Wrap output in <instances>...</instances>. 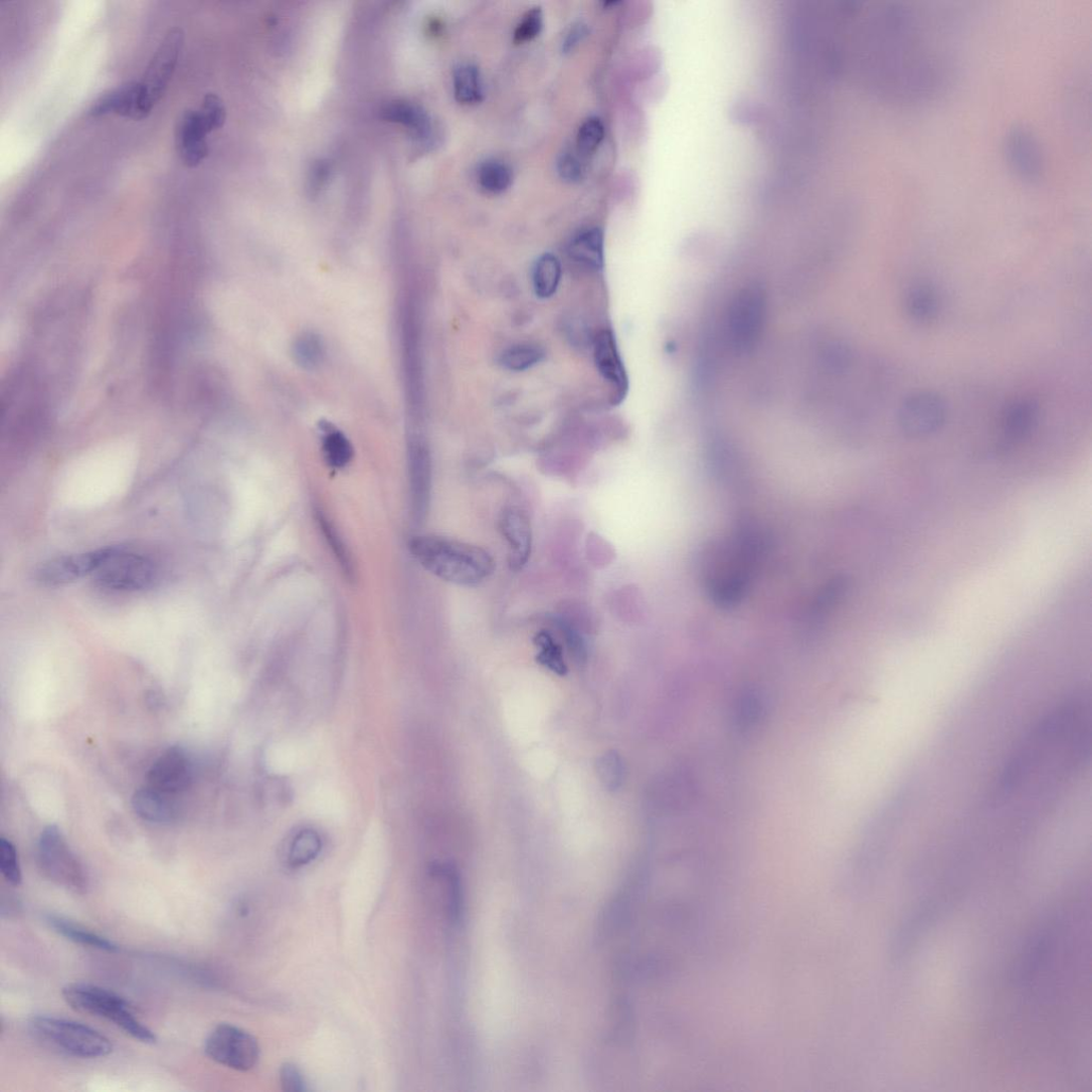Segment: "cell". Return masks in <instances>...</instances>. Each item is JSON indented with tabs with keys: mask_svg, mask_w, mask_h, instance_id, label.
<instances>
[{
	"mask_svg": "<svg viewBox=\"0 0 1092 1092\" xmlns=\"http://www.w3.org/2000/svg\"><path fill=\"white\" fill-rule=\"evenodd\" d=\"M38 866L51 883L78 894L89 888L81 862L69 849L57 826H48L38 843Z\"/></svg>",
	"mask_w": 1092,
	"mask_h": 1092,
	"instance_id": "cell-6",
	"label": "cell"
},
{
	"mask_svg": "<svg viewBox=\"0 0 1092 1092\" xmlns=\"http://www.w3.org/2000/svg\"><path fill=\"white\" fill-rule=\"evenodd\" d=\"M569 253L576 261L593 269L604 265V234L601 228H590L571 241Z\"/></svg>",
	"mask_w": 1092,
	"mask_h": 1092,
	"instance_id": "cell-23",
	"label": "cell"
},
{
	"mask_svg": "<svg viewBox=\"0 0 1092 1092\" xmlns=\"http://www.w3.org/2000/svg\"><path fill=\"white\" fill-rule=\"evenodd\" d=\"M155 108L146 87L139 81L121 84L100 97L92 106L90 116L118 115L132 120L148 118Z\"/></svg>",
	"mask_w": 1092,
	"mask_h": 1092,
	"instance_id": "cell-13",
	"label": "cell"
},
{
	"mask_svg": "<svg viewBox=\"0 0 1092 1092\" xmlns=\"http://www.w3.org/2000/svg\"><path fill=\"white\" fill-rule=\"evenodd\" d=\"M171 796L148 785L135 792L133 807L136 814L147 822L168 824L178 817V806Z\"/></svg>",
	"mask_w": 1092,
	"mask_h": 1092,
	"instance_id": "cell-22",
	"label": "cell"
},
{
	"mask_svg": "<svg viewBox=\"0 0 1092 1092\" xmlns=\"http://www.w3.org/2000/svg\"><path fill=\"white\" fill-rule=\"evenodd\" d=\"M594 357L598 371L613 387L614 399L620 402L627 392L628 382L611 332L604 331L596 338Z\"/></svg>",
	"mask_w": 1092,
	"mask_h": 1092,
	"instance_id": "cell-20",
	"label": "cell"
},
{
	"mask_svg": "<svg viewBox=\"0 0 1092 1092\" xmlns=\"http://www.w3.org/2000/svg\"><path fill=\"white\" fill-rule=\"evenodd\" d=\"M47 923L52 929H55L62 937L69 941L81 944L83 946H90L105 950L109 953L119 952V946L109 938L102 937L98 933L87 930L84 927L70 922L58 915H48Z\"/></svg>",
	"mask_w": 1092,
	"mask_h": 1092,
	"instance_id": "cell-24",
	"label": "cell"
},
{
	"mask_svg": "<svg viewBox=\"0 0 1092 1092\" xmlns=\"http://www.w3.org/2000/svg\"><path fill=\"white\" fill-rule=\"evenodd\" d=\"M544 357L541 348L532 345H519L506 350L501 363L509 371L523 372L537 365Z\"/></svg>",
	"mask_w": 1092,
	"mask_h": 1092,
	"instance_id": "cell-31",
	"label": "cell"
},
{
	"mask_svg": "<svg viewBox=\"0 0 1092 1092\" xmlns=\"http://www.w3.org/2000/svg\"><path fill=\"white\" fill-rule=\"evenodd\" d=\"M97 583L114 591H138L150 588L158 578L155 562L149 557L116 546L111 557L96 572Z\"/></svg>",
	"mask_w": 1092,
	"mask_h": 1092,
	"instance_id": "cell-7",
	"label": "cell"
},
{
	"mask_svg": "<svg viewBox=\"0 0 1092 1092\" xmlns=\"http://www.w3.org/2000/svg\"><path fill=\"white\" fill-rule=\"evenodd\" d=\"M598 773L602 782L609 789L618 788L623 776V768L620 757L615 752L604 755L598 763Z\"/></svg>",
	"mask_w": 1092,
	"mask_h": 1092,
	"instance_id": "cell-38",
	"label": "cell"
},
{
	"mask_svg": "<svg viewBox=\"0 0 1092 1092\" xmlns=\"http://www.w3.org/2000/svg\"><path fill=\"white\" fill-rule=\"evenodd\" d=\"M294 356L298 364L305 368L319 366L325 357L322 340L312 333L303 334L294 345Z\"/></svg>",
	"mask_w": 1092,
	"mask_h": 1092,
	"instance_id": "cell-32",
	"label": "cell"
},
{
	"mask_svg": "<svg viewBox=\"0 0 1092 1092\" xmlns=\"http://www.w3.org/2000/svg\"><path fill=\"white\" fill-rule=\"evenodd\" d=\"M763 707L759 697L754 694L745 695L739 701L737 707V722L742 728H751L762 717Z\"/></svg>",
	"mask_w": 1092,
	"mask_h": 1092,
	"instance_id": "cell-39",
	"label": "cell"
},
{
	"mask_svg": "<svg viewBox=\"0 0 1092 1092\" xmlns=\"http://www.w3.org/2000/svg\"><path fill=\"white\" fill-rule=\"evenodd\" d=\"M191 781L192 764L181 747L166 750L154 762L148 774L149 786L172 796L186 789Z\"/></svg>",
	"mask_w": 1092,
	"mask_h": 1092,
	"instance_id": "cell-15",
	"label": "cell"
},
{
	"mask_svg": "<svg viewBox=\"0 0 1092 1092\" xmlns=\"http://www.w3.org/2000/svg\"><path fill=\"white\" fill-rule=\"evenodd\" d=\"M409 551L421 568L457 586H479L497 569L495 557L481 546L446 537H413Z\"/></svg>",
	"mask_w": 1092,
	"mask_h": 1092,
	"instance_id": "cell-3",
	"label": "cell"
},
{
	"mask_svg": "<svg viewBox=\"0 0 1092 1092\" xmlns=\"http://www.w3.org/2000/svg\"><path fill=\"white\" fill-rule=\"evenodd\" d=\"M534 643L538 648L537 661L540 665L548 668L552 673L565 677L568 674V667L563 659V652L558 643L552 636V633L548 630H540L534 639Z\"/></svg>",
	"mask_w": 1092,
	"mask_h": 1092,
	"instance_id": "cell-28",
	"label": "cell"
},
{
	"mask_svg": "<svg viewBox=\"0 0 1092 1092\" xmlns=\"http://www.w3.org/2000/svg\"><path fill=\"white\" fill-rule=\"evenodd\" d=\"M587 34L588 27L586 24H584L583 22H578L574 24L568 31L565 40H563L562 42V51L570 52L571 50H573L581 41L586 38Z\"/></svg>",
	"mask_w": 1092,
	"mask_h": 1092,
	"instance_id": "cell-42",
	"label": "cell"
},
{
	"mask_svg": "<svg viewBox=\"0 0 1092 1092\" xmlns=\"http://www.w3.org/2000/svg\"><path fill=\"white\" fill-rule=\"evenodd\" d=\"M28 1031L44 1046L77 1059H103L114 1051L110 1038L72 1020L35 1016L28 1021Z\"/></svg>",
	"mask_w": 1092,
	"mask_h": 1092,
	"instance_id": "cell-5",
	"label": "cell"
},
{
	"mask_svg": "<svg viewBox=\"0 0 1092 1092\" xmlns=\"http://www.w3.org/2000/svg\"><path fill=\"white\" fill-rule=\"evenodd\" d=\"M543 27V13L540 7L528 10L515 30L516 43H525L537 37Z\"/></svg>",
	"mask_w": 1092,
	"mask_h": 1092,
	"instance_id": "cell-37",
	"label": "cell"
},
{
	"mask_svg": "<svg viewBox=\"0 0 1092 1092\" xmlns=\"http://www.w3.org/2000/svg\"><path fill=\"white\" fill-rule=\"evenodd\" d=\"M857 75L892 103L931 101L953 77L954 59L928 12L903 3H853Z\"/></svg>",
	"mask_w": 1092,
	"mask_h": 1092,
	"instance_id": "cell-1",
	"label": "cell"
},
{
	"mask_svg": "<svg viewBox=\"0 0 1092 1092\" xmlns=\"http://www.w3.org/2000/svg\"><path fill=\"white\" fill-rule=\"evenodd\" d=\"M323 452L327 465L334 470L346 468L355 453L348 437L336 429L326 430L323 439Z\"/></svg>",
	"mask_w": 1092,
	"mask_h": 1092,
	"instance_id": "cell-29",
	"label": "cell"
},
{
	"mask_svg": "<svg viewBox=\"0 0 1092 1092\" xmlns=\"http://www.w3.org/2000/svg\"><path fill=\"white\" fill-rule=\"evenodd\" d=\"M557 172L563 181L577 183L584 178L585 168L576 154L566 151L558 157Z\"/></svg>",
	"mask_w": 1092,
	"mask_h": 1092,
	"instance_id": "cell-40",
	"label": "cell"
},
{
	"mask_svg": "<svg viewBox=\"0 0 1092 1092\" xmlns=\"http://www.w3.org/2000/svg\"><path fill=\"white\" fill-rule=\"evenodd\" d=\"M185 43V33L180 27L170 29L161 45L158 46L143 79L151 100L156 105L165 95L178 65Z\"/></svg>",
	"mask_w": 1092,
	"mask_h": 1092,
	"instance_id": "cell-12",
	"label": "cell"
},
{
	"mask_svg": "<svg viewBox=\"0 0 1092 1092\" xmlns=\"http://www.w3.org/2000/svg\"><path fill=\"white\" fill-rule=\"evenodd\" d=\"M1091 746V713L1083 696L1051 710L1004 766L988 799L992 815L1027 825L1048 811L1077 777Z\"/></svg>",
	"mask_w": 1092,
	"mask_h": 1092,
	"instance_id": "cell-2",
	"label": "cell"
},
{
	"mask_svg": "<svg viewBox=\"0 0 1092 1092\" xmlns=\"http://www.w3.org/2000/svg\"><path fill=\"white\" fill-rule=\"evenodd\" d=\"M500 527L508 543L510 569L522 570L531 558L533 532L531 521L518 507H508L501 515Z\"/></svg>",
	"mask_w": 1092,
	"mask_h": 1092,
	"instance_id": "cell-17",
	"label": "cell"
},
{
	"mask_svg": "<svg viewBox=\"0 0 1092 1092\" xmlns=\"http://www.w3.org/2000/svg\"><path fill=\"white\" fill-rule=\"evenodd\" d=\"M329 166L326 163H317L311 172L310 189L313 193L319 192L323 188L329 176Z\"/></svg>",
	"mask_w": 1092,
	"mask_h": 1092,
	"instance_id": "cell-43",
	"label": "cell"
},
{
	"mask_svg": "<svg viewBox=\"0 0 1092 1092\" xmlns=\"http://www.w3.org/2000/svg\"><path fill=\"white\" fill-rule=\"evenodd\" d=\"M561 265L559 259L551 253H545L538 258L534 267V289L536 295L542 299L552 297L560 284Z\"/></svg>",
	"mask_w": 1092,
	"mask_h": 1092,
	"instance_id": "cell-26",
	"label": "cell"
},
{
	"mask_svg": "<svg viewBox=\"0 0 1092 1092\" xmlns=\"http://www.w3.org/2000/svg\"><path fill=\"white\" fill-rule=\"evenodd\" d=\"M280 1082L282 1088L288 1092L307 1091V1083L301 1070L291 1063H287L280 1069Z\"/></svg>",
	"mask_w": 1092,
	"mask_h": 1092,
	"instance_id": "cell-41",
	"label": "cell"
},
{
	"mask_svg": "<svg viewBox=\"0 0 1092 1092\" xmlns=\"http://www.w3.org/2000/svg\"><path fill=\"white\" fill-rule=\"evenodd\" d=\"M947 417L944 399L936 393L921 392L907 397L898 410L901 429L910 437L921 438L937 433Z\"/></svg>",
	"mask_w": 1092,
	"mask_h": 1092,
	"instance_id": "cell-10",
	"label": "cell"
},
{
	"mask_svg": "<svg viewBox=\"0 0 1092 1092\" xmlns=\"http://www.w3.org/2000/svg\"><path fill=\"white\" fill-rule=\"evenodd\" d=\"M452 81L458 102L473 105L484 100L482 75L477 65L469 62L458 64L453 69Z\"/></svg>",
	"mask_w": 1092,
	"mask_h": 1092,
	"instance_id": "cell-25",
	"label": "cell"
},
{
	"mask_svg": "<svg viewBox=\"0 0 1092 1092\" xmlns=\"http://www.w3.org/2000/svg\"><path fill=\"white\" fill-rule=\"evenodd\" d=\"M382 118L406 128L414 144L422 151L432 150L438 143L437 127L430 115L415 103L393 101L382 110Z\"/></svg>",
	"mask_w": 1092,
	"mask_h": 1092,
	"instance_id": "cell-14",
	"label": "cell"
},
{
	"mask_svg": "<svg viewBox=\"0 0 1092 1092\" xmlns=\"http://www.w3.org/2000/svg\"><path fill=\"white\" fill-rule=\"evenodd\" d=\"M1004 155L1017 178L1029 184L1044 179L1047 160L1041 139L1025 125H1015L1004 137Z\"/></svg>",
	"mask_w": 1092,
	"mask_h": 1092,
	"instance_id": "cell-9",
	"label": "cell"
},
{
	"mask_svg": "<svg viewBox=\"0 0 1092 1092\" xmlns=\"http://www.w3.org/2000/svg\"><path fill=\"white\" fill-rule=\"evenodd\" d=\"M209 132H214L223 127L226 119V110L222 100L215 94H207L198 110Z\"/></svg>",
	"mask_w": 1092,
	"mask_h": 1092,
	"instance_id": "cell-35",
	"label": "cell"
},
{
	"mask_svg": "<svg viewBox=\"0 0 1092 1092\" xmlns=\"http://www.w3.org/2000/svg\"><path fill=\"white\" fill-rule=\"evenodd\" d=\"M209 130L199 111L188 110L180 118L175 131V147L182 163L189 168L198 167L208 155Z\"/></svg>",
	"mask_w": 1092,
	"mask_h": 1092,
	"instance_id": "cell-18",
	"label": "cell"
},
{
	"mask_svg": "<svg viewBox=\"0 0 1092 1092\" xmlns=\"http://www.w3.org/2000/svg\"><path fill=\"white\" fill-rule=\"evenodd\" d=\"M905 311L910 319L920 325H929L938 319L941 311V297L936 287L927 281L915 282L904 299Z\"/></svg>",
	"mask_w": 1092,
	"mask_h": 1092,
	"instance_id": "cell-21",
	"label": "cell"
},
{
	"mask_svg": "<svg viewBox=\"0 0 1092 1092\" xmlns=\"http://www.w3.org/2000/svg\"><path fill=\"white\" fill-rule=\"evenodd\" d=\"M408 471L412 514L416 521H421L429 508L432 470L428 448L416 437L408 445Z\"/></svg>",
	"mask_w": 1092,
	"mask_h": 1092,
	"instance_id": "cell-16",
	"label": "cell"
},
{
	"mask_svg": "<svg viewBox=\"0 0 1092 1092\" xmlns=\"http://www.w3.org/2000/svg\"><path fill=\"white\" fill-rule=\"evenodd\" d=\"M62 996L76 1012L110 1021L136 1041L154 1045L156 1034L137 1018L129 1002L119 994L86 982L66 984Z\"/></svg>",
	"mask_w": 1092,
	"mask_h": 1092,
	"instance_id": "cell-4",
	"label": "cell"
},
{
	"mask_svg": "<svg viewBox=\"0 0 1092 1092\" xmlns=\"http://www.w3.org/2000/svg\"><path fill=\"white\" fill-rule=\"evenodd\" d=\"M605 128L601 119L591 117L580 126L576 145L579 154L590 155L602 144Z\"/></svg>",
	"mask_w": 1092,
	"mask_h": 1092,
	"instance_id": "cell-33",
	"label": "cell"
},
{
	"mask_svg": "<svg viewBox=\"0 0 1092 1092\" xmlns=\"http://www.w3.org/2000/svg\"><path fill=\"white\" fill-rule=\"evenodd\" d=\"M204 1052L209 1060L242 1072L253 1069L259 1060L256 1038L228 1024H221L208 1034Z\"/></svg>",
	"mask_w": 1092,
	"mask_h": 1092,
	"instance_id": "cell-8",
	"label": "cell"
},
{
	"mask_svg": "<svg viewBox=\"0 0 1092 1092\" xmlns=\"http://www.w3.org/2000/svg\"><path fill=\"white\" fill-rule=\"evenodd\" d=\"M116 546L51 559L34 572V579L45 587H60L86 575L96 574L114 553Z\"/></svg>",
	"mask_w": 1092,
	"mask_h": 1092,
	"instance_id": "cell-11",
	"label": "cell"
},
{
	"mask_svg": "<svg viewBox=\"0 0 1092 1092\" xmlns=\"http://www.w3.org/2000/svg\"><path fill=\"white\" fill-rule=\"evenodd\" d=\"M317 515H319L317 521H319L320 526L322 527V530L326 536V539L328 540V543H330L334 554H336V556L338 557V560L340 561L344 571H346L347 573H352V563L349 554L346 550V546L341 540L339 533L336 530V527H334L330 520H328V518L324 514H321V512L317 513Z\"/></svg>",
	"mask_w": 1092,
	"mask_h": 1092,
	"instance_id": "cell-36",
	"label": "cell"
},
{
	"mask_svg": "<svg viewBox=\"0 0 1092 1092\" xmlns=\"http://www.w3.org/2000/svg\"><path fill=\"white\" fill-rule=\"evenodd\" d=\"M513 172L506 164L499 161L485 162L479 169L481 187L493 195H500L513 184Z\"/></svg>",
	"mask_w": 1092,
	"mask_h": 1092,
	"instance_id": "cell-30",
	"label": "cell"
},
{
	"mask_svg": "<svg viewBox=\"0 0 1092 1092\" xmlns=\"http://www.w3.org/2000/svg\"><path fill=\"white\" fill-rule=\"evenodd\" d=\"M0 871L9 885L19 887L22 884L23 875L19 855L14 844L5 838L0 839Z\"/></svg>",
	"mask_w": 1092,
	"mask_h": 1092,
	"instance_id": "cell-34",
	"label": "cell"
},
{
	"mask_svg": "<svg viewBox=\"0 0 1092 1092\" xmlns=\"http://www.w3.org/2000/svg\"><path fill=\"white\" fill-rule=\"evenodd\" d=\"M322 849L323 841L319 834L312 830L302 831L295 836L290 845L289 865L293 868L308 866L320 856Z\"/></svg>",
	"mask_w": 1092,
	"mask_h": 1092,
	"instance_id": "cell-27",
	"label": "cell"
},
{
	"mask_svg": "<svg viewBox=\"0 0 1092 1092\" xmlns=\"http://www.w3.org/2000/svg\"><path fill=\"white\" fill-rule=\"evenodd\" d=\"M1041 406L1036 399L1025 397L1012 401L1002 416L1000 431L1003 448L1023 443L1037 427Z\"/></svg>",
	"mask_w": 1092,
	"mask_h": 1092,
	"instance_id": "cell-19",
	"label": "cell"
}]
</instances>
